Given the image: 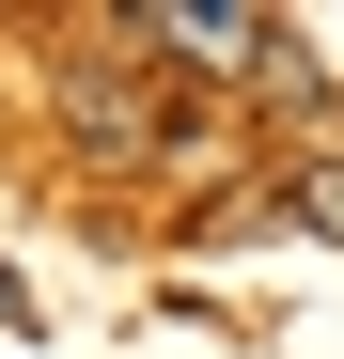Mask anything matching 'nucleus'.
I'll use <instances>...</instances> for the list:
<instances>
[{
	"mask_svg": "<svg viewBox=\"0 0 344 359\" xmlns=\"http://www.w3.org/2000/svg\"><path fill=\"white\" fill-rule=\"evenodd\" d=\"M282 219H298V234H329V250H344V156H313V172H282Z\"/></svg>",
	"mask_w": 344,
	"mask_h": 359,
	"instance_id": "2",
	"label": "nucleus"
},
{
	"mask_svg": "<svg viewBox=\"0 0 344 359\" xmlns=\"http://www.w3.org/2000/svg\"><path fill=\"white\" fill-rule=\"evenodd\" d=\"M63 126H79V156H157V79L141 63H63Z\"/></svg>",
	"mask_w": 344,
	"mask_h": 359,
	"instance_id": "1",
	"label": "nucleus"
}]
</instances>
